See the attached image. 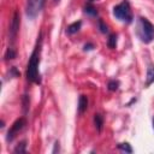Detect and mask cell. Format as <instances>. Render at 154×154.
<instances>
[{"instance_id": "6da1fadb", "label": "cell", "mask_w": 154, "mask_h": 154, "mask_svg": "<svg viewBox=\"0 0 154 154\" xmlns=\"http://www.w3.org/2000/svg\"><path fill=\"white\" fill-rule=\"evenodd\" d=\"M40 53H41V35L38 36L37 43L30 55L29 63H28V69H26V77L30 82L40 84L41 78H40V72H38V64H40Z\"/></svg>"}, {"instance_id": "7a4b0ae2", "label": "cell", "mask_w": 154, "mask_h": 154, "mask_svg": "<svg viewBox=\"0 0 154 154\" xmlns=\"http://www.w3.org/2000/svg\"><path fill=\"white\" fill-rule=\"evenodd\" d=\"M137 35L144 43H149L154 38V25L143 17L138 18L137 23Z\"/></svg>"}, {"instance_id": "3957f363", "label": "cell", "mask_w": 154, "mask_h": 154, "mask_svg": "<svg viewBox=\"0 0 154 154\" xmlns=\"http://www.w3.org/2000/svg\"><path fill=\"white\" fill-rule=\"evenodd\" d=\"M113 16L122 20V22H126L130 23L132 20V13H131V8L128 1H122L120 4H118L117 6H114L113 8Z\"/></svg>"}, {"instance_id": "277c9868", "label": "cell", "mask_w": 154, "mask_h": 154, "mask_svg": "<svg viewBox=\"0 0 154 154\" xmlns=\"http://www.w3.org/2000/svg\"><path fill=\"white\" fill-rule=\"evenodd\" d=\"M46 0H26L25 12L29 18H35L43 8Z\"/></svg>"}, {"instance_id": "5b68a950", "label": "cell", "mask_w": 154, "mask_h": 154, "mask_svg": "<svg viewBox=\"0 0 154 154\" xmlns=\"http://www.w3.org/2000/svg\"><path fill=\"white\" fill-rule=\"evenodd\" d=\"M25 124H26V120H25L24 117L18 118V119L11 125V128H10V130H8V132H7V136H6L7 142L13 141V138H14V137L19 134V131L25 126Z\"/></svg>"}, {"instance_id": "8992f818", "label": "cell", "mask_w": 154, "mask_h": 154, "mask_svg": "<svg viewBox=\"0 0 154 154\" xmlns=\"http://www.w3.org/2000/svg\"><path fill=\"white\" fill-rule=\"evenodd\" d=\"M19 25H20V17H19V13L16 11L11 19L10 29H8V35H10L11 42H14V40L18 35V31H19Z\"/></svg>"}, {"instance_id": "52a82bcc", "label": "cell", "mask_w": 154, "mask_h": 154, "mask_svg": "<svg viewBox=\"0 0 154 154\" xmlns=\"http://www.w3.org/2000/svg\"><path fill=\"white\" fill-rule=\"evenodd\" d=\"M88 108V97L85 95H81L78 99V112L83 113Z\"/></svg>"}, {"instance_id": "ba28073f", "label": "cell", "mask_w": 154, "mask_h": 154, "mask_svg": "<svg viewBox=\"0 0 154 154\" xmlns=\"http://www.w3.org/2000/svg\"><path fill=\"white\" fill-rule=\"evenodd\" d=\"M152 83H154V65H150L147 69V77H146V85L149 87Z\"/></svg>"}, {"instance_id": "9c48e42d", "label": "cell", "mask_w": 154, "mask_h": 154, "mask_svg": "<svg viewBox=\"0 0 154 154\" xmlns=\"http://www.w3.org/2000/svg\"><path fill=\"white\" fill-rule=\"evenodd\" d=\"M81 25H82V22L81 20H78V22H73L72 24H70L69 26H67V34H70V35H72V34H76L79 29H81Z\"/></svg>"}, {"instance_id": "30bf717a", "label": "cell", "mask_w": 154, "mask_h": 154, "mask_svg": "<svg viewBox=\"0 0 154 154\" xmlns=\"http://www.w3.org/2000/svg\"><path fill=\"white\" fill-rule=\"evenodd\" d=\"M94 124H95L96 130H97V131H101L102 125H103V117H102L100 113L94 114Z\"/></svg>"}, {"instance_id": "8fae6325", "label": "cell", "mask_w": 154, "mask_h": 154, "mask_svg": "<svg viewBox=\"0 0 154 154\" xmlns=\"http://www.w3.org/2000/svg\"><path fill=\"white\" fill-rule=\"evenodd\" d=\"M14 153H25L26 152V142L25 141H22L20 143H18L16 146V148L13 149Z\"/></svg>"}, {"instance_id": "7c38bea8", "label": "cell", "mask_w": 154, "mask_h": 154, "mask_svg": "<svg viewBox=\"0 0 154 154\" xmlns=\"http://www.w3.org/2000/svg\"><path fill=\"white\" fill-rule=\"evenodd\" d=\"M16 54H17L16 51L12 47H8L7 51H6V53H5V59L6 60H12V59L16 58Z\"/></svg>"}, {"instance_id": "4fadbf2b", "label": "cell", "mask_w": 154, "mask_h": 154, "mask_svg": "<svg viewBox=\"0 0 154 154\" xmlns=\"http://www.w3.org/2000/svg\"><path fill=\"white\" fill-rule=\"evenodd\" d=\"M107 46L109 48H116V46H117V35H114V34L109 35V37L107 40Z\"/></svg>"}, {"instance_id": "5bb4252c", "label": "cell", "mask_w": 154, "mask_h": 154, "mask_svg": "<svg viewBox=\"0 0 154 154\" xmlns=\"http://www.w3.org/2000/svg\"><path fill=\"white\" fill-rule=\"evenodd\" d=\"M84 12H85L87 14H90V16H96V14H97L96 8H95L93 5H90V4L84 7Z\"/></svg>"}, {"instance_id": "9a60e30c", "label": "cell", "mask_w": 154, "mask_h": 154, "mask_svg": "<svg viewBox=\"0 0 154 154\" xmlns=\"http://www.w3.org/2000/svg\"><path fill=\"white\" fill-rule=\"evenodd\" d=\"M118 149H120L122 152H125V153H132V148L126 142L125 143H119L118 144Z\"/></svg>"}, {"instance_id": "2e32d148", "label": "cell", "mask_w": 154, "mask_h": 154, "mask_svg": "<svg viewBox=\"0 0 154 154\" xmlns=\"http://www.w3.org/2000/svg\"><path fill=\"white\" fill-rule=\"evenodd\" d=\"M107 87H108V89H109L111 91H114V90H117V89H118L119 83H118L117 81H109V82H108V84H107Z\"/></svg>"}, {"instance_id": "e0dca14e", "label": "cell", "mask_w": 154, "mask_h": 154, "mask_svg": "<svg viewBox=\"0 0 154 154\" xmlns=\"http://www.w3.org/2000/svg\"><path fill=\"white\" fill-rule=\"evenodd\" d=\"M99 28H100L101 32H107V30H108V29H107V25H105V23H103L101 19L99 20Z\"/></svg>"}, {"instance_id": "ac0fdd59", "label": "cell", "mask_w": 154, "mask_h": 154, "mask_svg": "<svg viewBox=\"0 0 154 154\" xmlns=\"http://www.w3.org/2000/svg\"><path fill=\"white\" fill-rule=\"evenodd\" d=\"M59 150H60V148H59V142L57 141L55 144H54V149L52 150V153H57V152H59Z\"/></svg>"}, {"instance_id": "d6986e66", "label": "cell", "mask_w": 154, "mask_h": 154, "mask_svg": "<svg viewBox=\"0 0 154 154\" xmlns=\"http://www.w3.org/2000/svg\"><path fill=\"white\" fill-rule=\"evenodd\" d=\"M93 47H94V46H93L91 43H88V45H85V46H84V49H85V51H87V49H88V51H90V49H93Z\"/></svg>"}, {"instance_id": "ffe728a7", "label": "cell", "mask_w": 154, "mask_h": 154, "mask_svg": "<svg viewBox=\"0 0 154 154\" xmlns=\"http://www.w3.org/2000/svg\"><path fill=\"white\" fill-rule=\"evenodd\" d=\"M153 128H154V117H153Z\"/></svg>"}, {"instance_id": "44dd1931", "label": "cell", "mask_w": 154, "mask_h": 154, "mask_svg": "<svg viewBox=\"0 0 154 154\" xmlns=\"http://www.w3.org/2000/svg\"><path fill=\"white\" fill-rule=\"evenodd\" d=\"M90 1H93V0H90Z\"/></svg>"}]
</instances>
